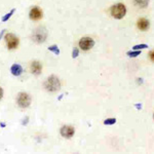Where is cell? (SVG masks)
Wrapping results in <instances>:
<instances>
[{
	"label": "cell",
	"instance_id": "cell-10",
	"mask_svg": "<svg viewBox=\"0 0 154 154\" xmlns=\"http://www.w3.org/2000/svg\"><path fill=\"white\" fill-rule=\"evenodd\" d=\"M11 72L12 75L14 76H20L22 73H23V68H22L21 65H19V64H14V65L11 66Z\"/></svg>",
	"mask_w": 154,
	"mask_h": 154
},
{
	"label": "cell",
	"instance_id": "cell-17",
	"mask_svg": "<svg viewBox=\"0 0 154 154\" xmlns=\"http://www.w3.org/2000/svg\"><path fill=\"white\" fill-rule=\"evenodd\" d=\"M147 46H148L147 44H140V45L134 46V49H142V48H146Z\"/></svg>",
	"mask_w": 154,
	"mask_h": 154
},
{
	"label": "cell",
	"instance_id": "cell-4",
	"mask_svg": "<svg viewBox=\"0 0 154 154\" xmlns=\"http://www.w3.org/2000/svg\"><path fill=\"white\" fill-rule=\"evenodd\" d=\"M18 105L21 108H27L31 103V97L27 93H20L18 95Z\"/></svg>",
	"mask_w": 154,
	"mask_h": 154
},
{
	"label": "cell",
	"instance_id": "cell-19",
	"mask_svg": "<svg viewBox=\"0 0 154 154\" xmlns=\"http://www.w3.org/2000/svg\"><path fill=\"white\" fill-rule=\"evenodd\" d=\"M150 59H151V61L154 62V51L150 53Z\"/></svg>",
	"mask_w": 154,
	"mask_h": 154
},
{
	"label": "cell",
	"instance_id": "cell-7",
	"mask_svg": "<svg viewBox=\"0 0 154 154\" xmlns=\"http://www.w3.org/2000/svg\"><path fill=\"white\" fill-rule=\"evenodd\" d=\"M74 133H75V130L74 128H72L70 125H64L63 128H61V135L64 137V138L70 139L71 137H73Z\"/></svg>",
	"mask_w": 154,
	"mask_h": 154
},
{
	"label": "cell",
	"instance_id": "cell-18",
	"mask_svg": "<svg viewBox=\"0 0 154 154\" xmlns=\"http://www.w3.org/2000/svg\"><path fill=\"white\" fill-rule=\"evenodd\" d=\"M78 54H79V51H78V49H77L76 48L73 49V54H72V57L73 58H76L77 56H78Z\"/></svg>",
	"mask_w": 154,
	"mask_h": 154
},
{
	"label": "cell",
	"instance_id": "cell-15",
	"mask_svg": "<svg viewBox=\"0 0 154 154\" xmlns=\"http://www.w3.org/2000/svg\"><path fill=\"white\" fill-rule=\"evenodd\" d=\"M116 122V119L115 118H108V119H106L105 121H104V123L107 125H114V123Z\"/></svg>",
	"mask_w": 154,
	"mask_h": 154
},
{
	"label": "cell",
	"instance_id": "cell-1",
	"mask_svg": "<svg viewBox=\"0 0 154 154\" xmlns=\"http://www.w3.org/2000/svg\"><path fill=\"white\" fill-rule=\"evenodd\" d=\"M44 88H45L46 91H59L60 88H61V82H60V79L57 76H49L48 79L44 82Z\"/></svg>",
	"mask_w": 154,
	"mask_h": 154
},
{
	"label": "cell",
	"instance_id": "cell-13",
	"mask_svg": "<svg viewBox=\"0 0 154 154\" xmlns=\"http://www.w3.org/2000/svg\"><path fill=\"white\" fill-rule=\"evenodd\" d=\"M48 51H53L54 53V54H60V49L58 48V46L57 45H51L48 48Z\"/></svg>",
	"mask_w": 154,
	"mask_h": 154
},
{
	"label": "cell",
	"instance_id": "cell-3",
	"mask_svg": "<svg viewBox=\"0 0 154 154\" xmlns=\"http://www.w3.org/2000/svg\"><path fill=\"white\" fill-rule=\"evenodd\" d=\"M125 12H126V8L125 4L122 3L115 4V5L111 7V14L115 19H122L125 16Z\"/></svg>",
	"mask_w": 154,
	"mask_h": 154
},
{
	"label": "cell",
	"instance_id": "cell-12",
	"mask_svg": "<svg viewBox=\"0 0 154 154\" xmlns=\"http://www.w3.org/2000/svg\"><path fill=\"white\" fill-rule=\"evenodd\" d=\"M135 3L138 6L141 7H145L149 3V0H135Z\"/></svg>",
	"mask_w": 154,
	"mask_h": 154
},
{
	"label": "cell",
	"instance_id": "cell-2",
	"mask_svg": "<svg viewBox=\"0 0 154 154\" xmlns=\"http://www.w3.org/2000/svg\"><path fill=\"white\" fill-rule=\"evenodd\" d=\"M32 37H33V40L37 43H42L45 41L46 37H48V31L43 27H39V28L35 29Z\"/></svg>",
	"mask_w": 154,
	"mask_h": 154
},
{
	"label": "cell",
	"instance_id": "cell-16",
	"mask_svg": "<svg viewBox=\"0 0 154 154\" xmlns=\"http://www.w3.org/2000/svg\"><path fill=\"white\" fill-rule=\"evenodd\" d=\"M141 54V51H128V57H137L138 54Z\"/></svg>",
	"mask_w": 154,
	"mask_h": 154
},
{
	"label": "cell",
	"instance_id": "cell-5",
	"mask_svg": "<svg viewBox=\"0 0 154 154\" xmlns=\"http://www.w3.org/2000/svg\"><path fill=\"white\" fill-rule=\"evenodd\" d=\"M5 41L6 45L8 49H14L18 48L19 45V39L16 35H14L12 33H8L5 35Z\"/></svg>",
	"mask_w": 154,
	"mask_h": 154
},
{
	"label": "cell",
	"instance_id": "cell-6",
	"mask_svg": "<svg viewBox=\"0 0 154 154\" xmlns=\"http://www.w3.org/2000/svg\"><path fill=\"white\" fill-rule=\"evenodd\" d=\"M94 44H95V41L91 37H83L79 41V46L82 51H88V49L93 48Z\"/></svg>",
	"mask_w": 154,
	"mask_h": 154
},
{
	"label": "cell",
	"instance_id": "cell-9",
	"mask_svg": "<svg viewBox=\"0 0 154 154\" xmlns=\"http://www.w3.org/2000/svg\"><path fill=\"white\" fill-rule=\"evenodd\" d=\"M41 70H42V66H41V64L39 63L38 61L32 62V64H31V71H32V73L38 75V74L41 73Z\"/></svg>",
	"mask_w": 154,
	"mask_h": 154
},
{
	"label": "cell",
	"instance_id": "cell-20",
	"mask_svg": "<svg viewBox=\"0 0 154 154\" xmlns=\"http://www.w3.org/2000/svg\"><path fill=\"white\" fill-rule=\"evenodd\" d=\"M2 97H3V89L0 88V100L2 99Z\"/></svg>",
	"mask_w": 154,
	"mask_h": 154
},
{
	"label": "cell",
	"instance_id": "cell-8",
	"mask_svg": "<svg viewBox=\"0 0 154 154\" xmlns=\"http://www.w3.org/2000/svg\"><path fill=\"white\" fill-rule=\"evenodd\" d=\"M30 19L33 20V21H38V20L42 19V11L40 8H38V7H34V8H32L31 11H30Z\"/></svg>",
	"mask_w": 154,
	"mask_h": 154
},
{
	"label": "cell",
	"instance_id": "cell-11",
	"mask_svg": "<svg viewBox=\"0 0 154 154\" xmlns=\"http://www.w3.org/2000/svg\"><path fill=\"white\" fill-rule=\"evenodd\" d=\"M138 28L142 30V31H146L149 28V21L144 18L140 19L138 21Z\"/></svg>",
	"mask_w": 154,
	"mask_h": 154
},
{
	"label": "cell",
	"instance_id": "cell-14",
	"mask_svg": "<svg viewBox=\"0 0 154 154\" xmlns=\"http://www.w3.org/2000/svg\"><path fill=\"white\" fill-rule=\"evenodd\" d=\"M14 11H16V9H11V12H8V14H5V16H4L3 17V18H2V22H6L7 21V20H8L9 18H11V17L12 16V14H14Z\"/></svg>",
	"mask_w": 154,
	"mask_h": 154
}]
</instances>
